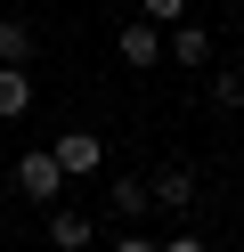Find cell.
<instances>
[{
    "instance_id": "4",
    "label": "cell",
    "mask_w": 244,
    "mask_h": 252,
    "mask_svg": "<svg viewBox=\"0 0 244 252\" xmlns=\"http://www.w3.org/2000/svg\"><path fill=\"white\" fill-rule=\"evenodd\" d=\"M146 195H155L163 212H179V220H187L195 203H204V195H195V171H187V163H163L155 179H146Z\"/></svg>"
},
{
    "instance_id": "2",
    "label": "cell",
    "mask_w": 244,
    "mask_h": 252,
    "mask_svg": "<svg viewBox=\"0 0 244 252\" xmlns=\"http://www.w3.org/2000/svg\"><path fill=\"white\" fill-rule=\"evenodd\" d=\"M49 155H57L65 179H98V171H106V138H98V130H57Z\"/></svg>"
},
{
    "instance_id": "8",
    "label": "cell",
    "mask_w": 244,
    "mask_h": 252,
    "mask_svg": "<svg viewBox=\"0 0 244 252\" xmlns=\"http://www.w3.org/2000/svg\"><path fill=\"white\" fill-rule=\"evenodd\" d=\"M106 203H114V220H146V203H155V195H146V179H114Z\"/></svg>"
},
{
    "instance_id": "13",
    "label": "cell",
    "mask_w": 244,
    "mask_h": 252,
    "mask_svg": "<svg viewBox=\"0 0 244 252\" xmlns=\"http://www.w3.org/2000/svg\"><path fill=\"white\" fill-rule=\"evenodd\" d=\"M114 252H163V244H146V236H114Z\"/></svg>"
},
{
    "instance_id": "11",
    "label": "cell",
    "mask_w": 244,
    "mask_h": 252,
    "mask_svg": "<svg viewBox=\"0 0 244 252\" xmlns=\"http://www.w3.org/2000/svg\"><path fill=\"white\" fill-rule=\"evenodd\" d=\"M139 17H146V25H179V17H187V0H139Z\"/></svg>"
},
{
    "instance_id": "7",
    "label": "cell",
    "mask_w": 244,
    "mask_h": 252,
    "mask_svg": "<svg viewBox=\"0 0 244 252\" xmlns=\"http://www.w3.org/2000/svg\"><path fill=\"white\" fill-rule=\"evenodd\" d=\"M25 114H33V73L0 65V122H25Z\"/></svg>"
},
{
    "instance_id": "10",
    "label": "cell",
    "mask_w": 244,
    "mask_h": 252,
    "mask_svg": "<svg viewBox=\"0 0 244 252\" xmlns=\"http://www.w3.org/2000/svg\"><path fill=\"white\" fill-rule=\"evenodd\" d=\"M211 106H228V114L244 106V73H236V65H220V73H211Z\"/></svg>"
},
{
    "instance_id": "3",
    "label": "cell",
    "mask_w": 244,
    "mask_h": 252,
    "mask_svg": "<svg viewBox=\"0 0 244 252\" xmlns=\"http://www.w3.org/2000/svg\"><path fill=\"white\" fill-rule=\"evenodd\" d=\"M49 244L57 252H90L98 244V220L81 212V203H49Z\"/></svg>"
},
{
    "instance_id": "1",
    "label": "cell",
    "mask_w": 244,
    "mask_h": 252,
    "mask_svg": "<svg viewBox=\"0 0 244 252\" xmlns=\"http://www.w3.org/2000/svg\"><path fill=\"white\" fill-rule=\"evenodd\" d=\"M16 195H25V203H65V171H57L49 147H25V155H16Z\"/></svg>"
},
{
    "instance_id": "9",
    "label": "cell",
    "mask_w": 244,
    "mask_h": 252,
    "mask_svg": "<svg viewBox=\"0 0 244 252\" xmlns=\"http://www.w3.org/2000/svg\"><path fill=\"white\" fill-rule=\"evenodd\" d=\"M33 57V25L25 17H0V65H25Z\"/></svg>"
},
{
    "instance_id": "14",
    "label": "cell",
    "mask_w": 244,
    "mask_h": 252,
    "mask_svg": "<svg viewBox=\"0 0 244 252\" xmlns=\"http://www.w3.org/2000/svg\"><path fill=\"white\" fill-rule=\"evenodd\" d=\"M236 25H244V0H236Z\"/></svg>"
},
{
    "instance_id": "5",
    "label": "cell",
    "mask_w": 244,
    "mask_h": 252,
    "mask_svg": "<svg viewBox=\"0 0 244 252\" xmlns=\"http://www.w3.org/2000/svg\"><path fill=\"white\" fill-rule=\"evenodd\" d=\"M114 49H122V65H163V25H146V17H130L122 33H114Z\"/></svg>"
},
{
    "instance_id": "12",
    "label": "cell",
    "mask_w": 244,
    "mask_h": 252,
    "mask_svg": "<svg viewBox=\"0 0 244 252\" xmlns=\"http://www.w3.org/2000/svg\"><path fill=\"white\" fill-rule=\"evenodd\" d=\"M163 252H211V244H204V236L187 228V236H171V244H163Z\"/></svg>"
},
{
    "instance_id": "6",
    "label": "cell",
    "mask_w": 244,
    "mask_h": 252,
    "mask_svg": "<svg viewBox=\"0 0 244 252\" xmlns=\"http://www.w3.org/2000/svg\"><path fill=\"white\" fill-rule=\"evenodd\" d=\"M163 57H171V65H204V57H211V33H204V25H187V17H179L171 33H163Z\"/></svg>"
}]
</instances>
